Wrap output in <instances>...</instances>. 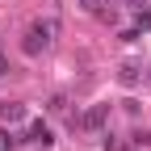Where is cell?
<instances>
[{
	"label": "cell",
	"mask_w": 151,
	"mask_h": 151,
	"mask_svg": "<svg viewBox=\"0 0 151 151\" xmlns=\"http://www.w3.org/2000/svg\"><path fill=\"white\" fill-rule=\"evenodd\" d=\"M105 118H109V105H92L84 118H80V130H88V134H97V130L105 126Z\"/></svg>",
	"instance_id": "6da1fadb"
},
{
	"label": "cell",
	"mask_w": 151,
	"mask_h": 151,
	"mask_svg": "<svg viewBox=\"0 0 151 151\" xmlns=\"http://www.w3.org/2000/svg\"><path fill=\"white\" fill-rule=\"evenodd\" d=\"M21 118H25L21 101H0V122H21Z\"/></svg>",
	"instance_id": "7a4b0ae2"
},
{
	"label": "cell",
	"mask_w": 151,
	"mask_h": 151,
	"mask_svg": "<svg viewBox=\"0 0 151 151\" xmlns=\"http://www.w3.org/2000/svg\"><path fill=\"white\" fill-rule=\"evenodd\" d=\"M29 143H38V147H50V143H55V134H50V126H42V122H34V126H29Z\"/></svg>",
	"instance_id": "3957f363"
},
{
	"label": "cell",
	"mask_w": 151,
	"mask_h": 151,
	"mask_svg": "<svg viewBox=\"0 0 151 151\" xmlns=\"http://www.w3.org/2000/svg\"><path fill=\"white\" fill-rule=\"evenodd\" d=\"M101 147H105V151H126V143H122L118 134H109V130L101 134Z\"/></svg>",
	"instance_id": "277c9868"
},
{
	"label": "cell",
	"mask_w": 151,
	"mask_h": 151,
	"mask_svg": "<svg viewBox=\"0 0 151 151\" xmlns=\"http://www.w3.org/2000/svg\"><path fill=\"white\" fill-rule=\"evenodd\" d=\"M46 109H50V113H67V97H63V92H55Z\"/></svg>",
	"instance_id": "5b68a950"
},
{
	"label": "cell",
	"mask_w": 151,
	"mask_h": 151,
	"mask_svg": "<svg viewBox=\"0 0 151 151\" xmlns=\"http://www.w3.org/2000/svg\"><path fill=\"white\" fill-rule=\"evenodd\" d=\"M17 143H21V139H17V134H13V130H4V134H0V147H4V151H13Z\"/></svg>",
	"instance_id": "8992f818"
},
{
	"label": "cell",
	"mask_w": 151,
	"mask_h": 151,
	"mask_svg": "<svg viewBox=\"0 0 151 151\" xmlns=\"http://www.w3.org/2000/svg\"><path fill=\"white\" fill-rule=\"evenodd\" d=\"M130 143H134V147H151V134H147V130H134V134H130Z\"/></svg>",
	"instance_id": "52a82bcc"
},
{
	"label": "cell",
	"mask_w": 151,
	"mask_h": 151,
	"mask_svg": "<svg viewBox=\"0 0 151 151\" xmlns=\"http://www.w3.org/2000/svg\"><path fill=\"white\" fill-rule=\"evenodd\" d=\"M122 84H139V67H122Z\"/></svg>",
	"instance_id": "ba28073f"
},
{
	"label": "cell",
	"mask_w": 151,
	"mask_h": 151,
	"mask_svg": "<svg viewBox=\"0 0 151 151\" xmlns=\"http://www.w3.org/2000/svg\"><path fill=\"white\" fill-rule=\"evenodd\" d=\"M76 4H80V9H88V13H97V9H101V0H76Z\"/></svg>",
	"instance_id": "9c48e42d"
},
{
	"label": "cell",
	"mask_w": 151,
	"mask_h": 151,
	"mask_svg": "<svg viewBox=\"0 0 151 151\" xmlns=\"http://www.w3.org/2000/svg\"><path fill=\"white\" fill-rule=\"evenodd\" d=\"M0 76H13V63L4 59V55H0Z\"/></svg>",
	"instance_id": "30bf717a"
}]
</instances>
